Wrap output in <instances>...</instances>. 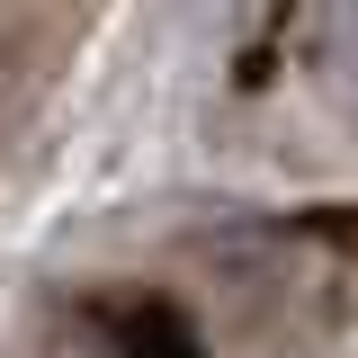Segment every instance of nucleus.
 I'll use <instances>...</instances> for the list:
<instances>
[{
    "label": "nucleus",
    "instance_id": "nucleus-1",
    "mask_svg": "<svg viewBox=\"0 0 358 358\" xmlns=\"http://www.w3.org/2000/svg\"><path fill=\"white\" fill-rule=\"evenodd\" d=\"M99 331H108V358H206L188 313L162 305V296H126V305H99Z\"/></svg>",
    "mask_w": 358,
    "mask_h": 358
}]
</instances>
